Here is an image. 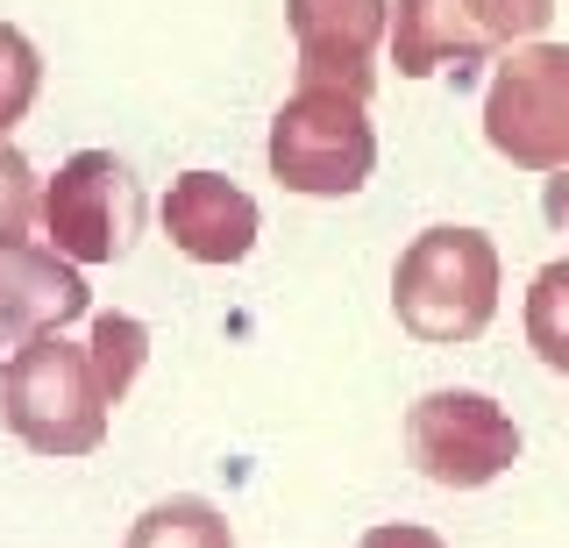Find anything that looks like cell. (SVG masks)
Returning <instances> with one entry per match:
<instances>
[{
  "label": "cell",
  "mask_w": 569,
  "mask_h": 548,
  "mask_svg": "<svg viewBox=\"0 0 569 548\" xmlns=\"http://www.w3.org/2000/svg\"><path fill=\"white\" fill-rule=\"evenodd\" d=\"M391 313L427 349L477 342L498 313V250L485 228H420L391 271Z\"/></svg>",
  "instance_id": "obj_1"
},
{
  "label": "cell",
  "mask_w": 569,
  "mask_h": 548,
  "mask_svg": "<svg viewBox=\"0 0 569 548\" xmlns=\"http://www.w3.org/2000/svg\"><path fill=\"white\" fill-rule=\"evenodd\" d=\"M107 385L93 349L64 335H36L0 363V420L36 456H93L107 441Z\"/></svg>",
  "instance_id": "obj_2"
},
{
  "label": "cell",
  "mask_w": 569,
  "mask_h": 548,
  "mask_svg": "<svg viewBox=\"0 0 569 548\" xmlns=\"http://www.w3.org/2000/svg\"><path fill=\"white\" fill-rule=\"evenodd\" d=\"M378 171V129L342 86H292L271 114V179L299 200H349Z\"/></svg>",
  "instance_id": "obj_3"
},
{
  "label": "cell",
  "mask_w": 569,
  "mask_h": 548,
  "mask_svg": "<svg viewBox=\"0 0 569 548\" xmlns=\"http://www.w3.org/2000/svg\"><path fill=\"white\" fill-rule=\"evenodd\" d=\"M485 143L512 171L569 165V43H512L485 86Z\"/></svg>",
  "instance_id": "obj_4"
},
{
  "label": "cell",
  "mask_w": 569,
  "mask_h": 548,
  "mask_svg": "<svg viewBox=\"0 0 569 548\" xmlns=\"http://www.w3.org/2000/svg\"><path fill=\"white\" fill-rule=\"evenodd\" d=\"M36 228L43 242L71 263H121L142 236V186L114 150H79L43 179L36 200Z\"/></svg>",
  "instance_id": "obj_5"
},
{
  "label": "cell",
  "mask_w": 569,
  "mask_h": 548,
  "mask_svg": "<svg viewBox=\"0 0 569 548\" xmlns=\"http://www.w3.org/2000/svg\"><path fill=\"white\" fill-rule=\"evenodd\" d=\"M406 456L427 485L441 491H477L491 477H506L520 464V428L491 392L470 385H441L406 406Z\"/></svg>",
  "instance_id": "obj_6"
},
{
  "label": "cell",
  "mask_w": 569,
  "mask_h": 548,
  "mask_svg": "<svg viewBox=\"0 0 569 548\" xmlns=\"http://www.w3.org/2000/svg\"><path fill=\"white\" fill-rule=\"evenodd\" d=\"M299 50V86H342L370 100L378 93V43L391 29V0H284Z\"/></svg>",
  "instance_id": "obj_7"
},
{
  "label": "cell",
  "mask_w": 569,
  "mask_h": 548,
  "mask_svg": "<svg viewBox=\"0 0 569 548\" xmlns=\"http://www.w3.org/2000/svg\"><path fill=\"white\" fill-rule=\"evenodd\" d=\"M93 307L79 263L58 257L50 242H0V363L36 335H64V321Z\"/></svg>",
  "instance_id": "obj_8"
},
{
  "label": "cell",
  "mask_w": 569,
  "mask_h": 548,
  "mask_svg": "<svg viewBox=\"0 0 569 548\" xmlns=\"http://www.w3.org/2000/svg\"><path fill=\"white\" fill-rule=\"evenodd\" d=\"M164 236L192 263H242L257 250V200L221 171H186L164 192Z\"/></svg>",
  "instance_id": "obj_9"
},
{
  "label": "cell",
  "mask_w": 569,
  "mask_h": 548,
  "mask_svg": "<svg viewBox=\"0 0 569 548\" xmlns=\"http://www.w3.org/2000/svg\"><path fill=\"white\" fill-rule=\"evenodd\" d=\"M385 43H391V64L406 79H435L441 64H477L498 50L470 0H391Z\"/></svg>",
  "instance_id": "obj_10"
},
{
  "label": "cell",
  "mask_w": 569,
  "mask_h": 548,
  "mask_svg": "<svg viewBox=\"0 0 569 548\" xmlns=\"http://www.w3.org/2000/svg\"><path fill=\"white\" fill-rule=\"evenodd\" d=\"M121 548H236V535H228V520L207 499L178 491V499H157L150 512H142Z\"/></svg>",
  "instance_id": "obj_11"
},
{
  "label": "cell",
  "mask_w": 569,
  "mask_h": 548,
  "mask_svg": "<svg viewBox=\"0 0 569 548\" xmlns=\"http://www.w3.org/2000/svg\"><path fill=\"white\" fill-rule=\"evenodd\" d=\"M527 349L569 378V257L541 263L533 286H527Z\"/></svg>",
  "instance_id": "obj_12"
},
{
  "label": "cell",
  "mask_w": 569,
  "mask_h": 548,
  "mask_svg": "<svg viewBox=\"0 0 569 548\" xmlns=\"http://www.w3.org/2000/svg\"><path fill=\"white\" fill-rule=\"evenodd\" d=\"M93 370H100V385H107V399H129V385H136V370L142 357H150V328L136 321V313H100L93 321Z\"/></svg>",
  "instance_id": "obj_13"
},
{
  "label": "cell",
  "mask_w": 569,
  "mask_h": 548,
  "mask_svg": "<svg viewBox=\"0 0 569 548\" xmlns=\"http://www.w3.org/2000/svg\"><path fill=\"white\" fill-rule=\"evenodd\" d=\"M36 93H43V58H36V43L14 22H0V143L36 108Z\"/></svg>",
  "instance_id": "obj_14"
},
{
  "label": "cell",
  "mask_w": 569,
  "mask_h": 548,
  "mask_svg": "<svg viewBox=\"0 0 569 548\" xmlns=\"http://www.w3.org/2000/svg\"><path fill=\"white\" fill-rule=\"evenodd\" d=\"M36 200H43V186H36L29 157L14 143H0V242H22L36 228Z\"/></svg>",
  "instance_id": "obj_15"
},
{
  "label": "cell",
  "mask_w": 569,
  "mask_h": 548,
  "mask_svg": "<svg viewBox=\"0 0 569 548\" xmlns=\"http://www.w3.org/2000/svg\"><path fill=\"white\" fill-rule=\"evenodd\" d=\"M470 8H477V22L491 29V43H498V50L533 43L548 22H556V0H470Z\"/></svg>",
  "instance_id": "obj_16"
},
{
  "label": "cell",
  "mask_w": 569,
  "mask_h": 548,
  "mask_svg": "<svg viewBox=\"0 0 569 548\" xmlns=\"http://www.w3.org/2000/svg\"><path fill=\"white\" fill-rule=\"evenodd\" d=\"M356 548H441V541L427 535V527H370Z\"/></svg>",
  "instance_id": "obj_17"
},
{
  "label": "cell",
  "mask_w": 569,
  "mask_h": 548,
  "mask_svg": "<svg viewBox=\"0 0 569 548\" xmlns=\"http://www.w3.org/2000/svg\"><path fill=\"white\" fill-rule=\"evenodd\" d=\"M541 215H548V228H562V236H569V165H562V171H548V186H541Z\"/></svg>",
  "instance_id": "obj_18"
}]
</instances>
